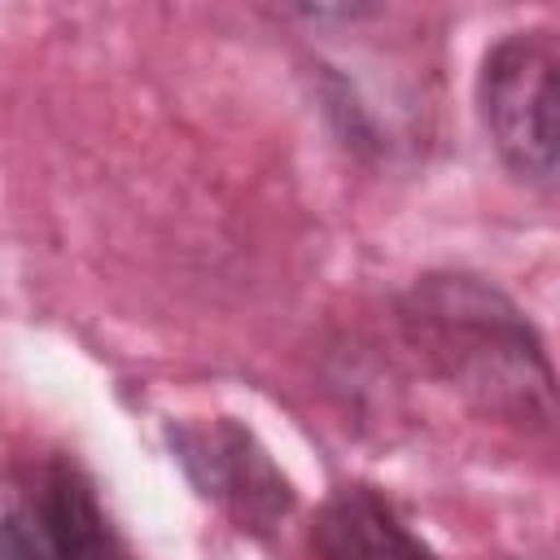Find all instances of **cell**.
I'll use <instances>...</instances> for the list:
<instances>
[{"label": "cell", "instance_id": "obj_4", "mask_svg": "<svg viewBox=\"0 0 560 560\" xmlns=\"http://www.w3.org/2000/svg\"><path fill=\"white\" fill-rule=\"evenodd\" d=\"M315 560H438V551L398 516V508L363 481L337 486L311 521Z\"/></svg>", "mask_w": 560, "mask_h": 560}, {"label": "cell", "instance_id": "obj_1", "mask_svg": "<svg viewBox=\"0 0 560 560\" xmlns=\"http://www.w3.org/2000/svg\"><path fill=\"white\" fill-rule=\"evenodd\" d=\"M394 319L416 359L472 411L547 438L556 424V372L534 319L494 280L438 267L398 298Z\"/></svg>", "mask_w": 560, "mask_h": 560}, {"label": "cell", "instance_id": "obj_6", "mask_svg": "<svg viewBox=\"0 0 560 560\" xmlns=\"http://www.w3.org/2000/svg\"><path fill=\"white\" fill-rule=\"evenodd\" d=\"M0 560H61V529L35 477L0 512Z\"/></svg>", "mask_w": 560, "mask_h": 560}, {"label": "cell", "instance_id": "obj_3", "mask_svg": "<svg viewBox=\"0 0 560 560\" xmlns=\"http://www.w3.org/2000/svg\"><path fill=\"white\" fill-rule=\"evenodd\" d=\"M166 446L184 468L188 486L210 499L241 534L271 538L298 508V490L258 433L232 416L214 420H171Z\"/></svg>", "mask_w": 560, "mask_h": 560}, {"label": "cell", "instance_id": "obj_2", "mask_svg": "<svg viewBox=\"0 0 560 560\" xmlns=\"http://www.w3.org/2000/svg\"><path fill=\"white\" fill-rule=\"evenodd\" d=\"M556 74L560 44L551 26H521L499 35L477 70V114L503 171L538 192L556 188Z\"/></svg>", "mask_w": 560, "mask_h": 560}, {"label": "cell", "instance_id": "obj_5", "mask_svg": "<svg viewBox=\"0 0 560 560\" xmlns=\"http://www.w3.org/2000/svg\"><path fill=\"white\" fill-rule=\"evenodd\" d=\"M35 481L44 490V499L52 503L57 529H61V560H131L127 542L118 538V529L109 525L92 477L70 459V455H52L35 468Z\"/></svg>", "mask_w": 560, "mask_h": 560}]
</instances>
